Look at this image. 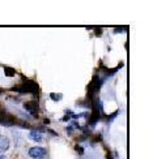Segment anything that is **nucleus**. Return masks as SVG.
<instances>
[{
    "label": "nucleus",
    "mask_w": 157,
    "mask_h": 159,
    "mask_svg": "<svg viewBox=\"0 0 157 159\" xmlns=\"http://www.w3.org/2000/svg\"><path fill=\"white\" fill-rule=\"evenodd\" d=\"M17 91H22V93H33V94H37L38 93V85L34 81H30V80H26L20 86H17Z\"/></svg>",
    "instance_id": "obj_1"
},
{
    "label": "nucleus",
    "mask_w": 157,
    "mask_h": 159,
    "mask_svg": "<svg viewBox=\"0 0 157 159\" xmlns=\"http://www.w3.org/2000/svg\"><path fill=\"white\" fill-rule=\"evenodd\" d=\"M29 157L33 159H45L47 157V150L41 146H34L29 149Z\"/></svg>",
    "instance_id": "obj_2"
},
{
    "label": "nucleus",
    "mask_w": 157,
    "mask_h": 159,
    "mask_svg": "<svg viewBox=\"0 0 157 159\" xmlns=\"http://www.w3.org/2000/svg\"><path fill=\"white\" fill-rule=\"evenodd\" d=\"M24 107L26 111H29L30 114L37 116V114H36V111H38V103L37 102H28V103L24 104Z\"/></svg>",
    "instance_id": "obj_3"
},
{
    "label": "nucleus",
    "mask_w": 157,
    "mask_h": 159,
    "mask_svg": "<svg viewBox=\"0 0 157 159\" xmlns=\"http://www.w3.org/2000/svg\"><path fill=\"white\" fill-rule=\"evenodd\" d=\"M9 149V140L5 136L0 134V151H5Z\"/></svg>",
    "instance_id": "obj_4"
},
{
    "label": "nucleus",
    "mask_w": 157,
    "mask_h": 159,
    "mask_svg": "<svg viewBox=\"0 0 157 159\" xmlns=\"http://www.w3.org/2000/svg\"><path fill=\"white\" fill-rule=\"evenodd\" d=\"M29 138L33 141H36V142H41L43 140V136L41 132H36V130H31L30 133H29Z\"/></svg>",
    "instance_id": "obj_5"
},
{
    "label": "nucleus",
    "mask_w": 157,
    "mask_h": 159,
    "mask_svg": "<svg viewBox=\"0 0 157 159\" xmlns=\"http://www.w3.org/2000/svg\"><path fill=\"white\" fill-rule=\"evenodd\" d=\"M4 73H5V76L12 77V76H15V75H16V70H15V69H12V68L5 67V68H4Z\"/></svg>",
    "instance_id": "obj_6"
},
{
    "label": "nucleus",
    "mask_w": 157,
    "mask_h": 159,
    "mask_svg": "<svg viewBox=\"0 0 157 159\" xmlns=\"http://www.w3.org/2000/svg\"><path fill=\"white\" fill-rule=\"evenodd\" d=\"M52 99H55V101H58V99H60L62 98V94H59V95H56V94H54V93H52V94L50 95Z\"/></svg>",
    "instance_id": "obj_7"
},
{
    "label": "nucleus",
    "mask_w": 157,
    "mask_h": 159,
    "mask_svg": "<svg viewBox=\"0 0 157 159\" xmlns=\"http://www.w3.org/2000/svg\"><path fill=\"white\" fill-rule=\"evenodd\" d=\"M76 150L78 151V154H84V153H83V149H81L80 146H76Z\"/></svg>",
    "instance_id": "obj_8"
},
{
    "label": "nucleus",
    "mask_w": 157,
    "mask_h": 159,
    "mask_svg": "<svg viewBox=\"0 0 157 159\" xmlns=\"http://www.w3.org/2000/svg\"><path fill=\"white\" fill-rule=\"evenodd\" d=\"M0 159H8V158H7V157H5L3 153H0Z\"/></svg>",
    "instance_id": "obj_9"
}]
</instances>
